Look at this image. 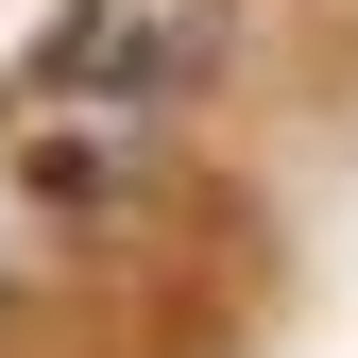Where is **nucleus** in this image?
<instances>
[{"mask_svg":"<svg viewBox=\"0 0 358 358\" xmlns=\"http://www.w3.org/2000/svg\"><path fill=\"white\" fill-rule=\"evenodd\" d=\"M222 52V0H85L69 17V52H52V103H103V120H154V103H188Z\"/></svg>","mask_w":358,"mask_h":358,"instance_id":"obj_1","label":"nucleus"}]
</instances>
